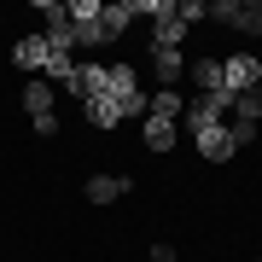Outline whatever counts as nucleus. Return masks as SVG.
<instances>
[{
    "label": "nucleus",
    "mask_w": 262,
    "mask_h": 262,
    "mask_svg": "<svg viewBox=\"0 0 262 262\" xmlns=\"http://www.w3.org/2000/svg\"><path fill=\"white\" fill-rule=\"evenodd\" d=\"M256 140V122H233V146H251Z\"/></svg>",
    "instance_id": "obj_19"
},
{
    "label": "nucleus",
    "mask_w": 262,
    "mask_h": 262,
    "mask_svg": "<svg viewBox=\"0 0 262 262\" xmlns=\"http://www.w3.org/2000/svg\"><path fill=\"white\" fill-rule=\"evenodd\" d=\"M122 192H128V175H94L88 181V198H94V204H117Z\"/></svg>",
    "instance_id": "obj_8"
},
{
    "label": "nucleus",
    "mask_w": 262,
    "mask_h": 262,
    "mask_svg": "<svg viewBox=\"0 0 262 262\" xmlns=\"http://www.w3.org/2000/svg\"><path fill=\"white\" fill-rule=\"evenodd\" d=\"M24 105H29V117H47V111H53V88L35 76V82L24 88Z\"/></svg>",
    "instance_id": "obj_13"
},
{
    "label": "nucleus",
    "mask_w": 262,
    "mask_h": 262,
    "mask_svg": "<svg viewBox=\"0 0 262 262\" xmlns=\"http://www.w3.org/2000/svg\"><path fill=\"white\" fill-rule=\"evenodd\" d=\"M192 140H198V151H204V158L210 163H227V158H233V122H215V128H204V134H192Z\"/></svg>",
    "instance_id": "obj_5"
},
{
    "label": "nucleus",
    "mask_w": 262,
    "mask_h": 262,
    "mask_svg": "<svg viewBox=\"0 0 262 262\" xmlns=\"http://www.w3.org/2000/svg\"><path fill=\"white\" fill-rule=\"evenodd\" d=\"M70 29H76V47H105V41H111L99 0H76V6H70Z\"/></svg>",
    "instance_id": "obj_2"
},
{
    "label": "nucleus",
    "mask_w": 262,
    "mask_h": 262,
    "mask_svg": "<svg viewBox=\"0 0 262 262\" xmlns=\"http://www.w3.org/2000/svg\"><path fill=\"white\" fill-rule=\"evenodd\" d=\"M111 105H117L122 117H146V94H140V88H134V94H122V99H111Z\"/></svg>",
    "instance_id": "obj_18"
},
{
    "label": "nucleus",
    "mask_w": 262,
    "mask_h": 262,
    "mask_svg": "<svg viewBox=\"0 0 262 262\" xmlns=\"http://www.w3.org/2000/svg\"><path fill=\"white\" fill-rule=\"evenodd\" d=\"M227 111H233V94L215 88V94H198L181 117H187V134H204V128H215V122H227Z\"/></svg>",
    "instance_id": "obj_1"
},
{
    "label": "nucleus",
    "mask_w": 262,
    "mask_h": 262,
    "mask_svg": "<svg viewBox=\"0 0 262 262\" xmlns=\"http://www.w3.org/2000/svg\"><path fill=\"white\" fill-rule=\"evenodd\" d=\"M128 18H134V0H117V6H105V29H111V41L128 29Z\"/></svg>",
    "instance_id": "obj_15"
},
{
    "label": "nucleus",
    "mask_w": 262,
    "mask_h": 262,
    "mask_svg": "<svg viewBox=\"0 0 262 262\" xmlns=\"http://www.w3.org/2000/svg\"><path fill=\"white\" fill-rule=\"evenodd\" d=\"M181 35H187L181 12H169V18H158V24H151V47H181Z\"/></svg>",
    "instance_id": "obj_10"
},
{
    "label": "nucleus",
    "mask_w": 262,
    "mask_h": 262,
    "mask_svg": "<svg viewBox=\"0 0 262 262\" xmlns=\"http://www.w3.org/2000/svg\"><path fill=\"white\" fill-rule=\"evenodd\" d=\"M47 53H53V47H47V35H24L18 47H12V58H18L24 70H47Z\"/></svg>",
    "instance_id": "obj_7"
},
{
    "label": "nucleus",
    "mask_w": 262,
    "mask_h": 262,
    "mask_svg": "<svg viewBox=\"0 0 262 262\" xmlns=\"http://www.w3.org/2000/svg\"><path fill=\"white\" fill-rule=\"evenodd\" d=\"M222 88L227 94H251V88H262V58H251V53H233V58H222Z\"/></svg>",
    "instance_id": "obj_4"
},
{
    "label": "nucleus",
    "mask_w": 262,
    "mask_h": 262,
    "mask_svg": "<svg viewBox=\"0 0 262 262\" xmlns=\"http://www.w3.org/2000/svg\"><path fill=\"white\" fill-rule=\"evenodd\" d=\"M151 262H175V251L169 245H151Z\"/></svg>",
    "instance_id": "obj_21"
},
{
    "label": "nucleus",
    "mask_w": 262,
    "mask_h": 262,
    "mask_svg": "<svg viewBox=\"0 0 262 262\" xmlns=\"http://www.w3.org/2000/svg\"><path fill=\"white\" fill-rule=\"evenodd\" d=\"M88 122H94V128H117V122H122V111H117L111 99H88Z\"/></svg>",
    "instance_id": "obj_14"
},
{
    "label": "nucleus",
    "mask_w": 262,
    "mask_h": 262,
    "mask_svg": "<svg viewBox=\"0 0 262 262\" xmlns=\"http://www.w3.org/2000/svg\"><path fill=\"white\" fill-rule=\"evenodd\" d=\"M47 76L70 88V76H76V58H70V53H47Z\"/></svg>",
    "instance_id": "obj_17"
},
{
    "label": "nucleus",
    "mask_w": 262,
    "mask_h": 262,
    "mask_svg": "<svg viewBox=\"0 0 262 262\" xmlns=\"http://www.w3.org/2000/svg\"><path fill=\"white\" fill-rule=\"evenodd\" d=\"M35 122V134H58V111H47V117H29Z\"/></svg>",
    "instance_id": "obj_20"
},
{
    "label": "nucleus",
    "mask_w": 262,
    "mask_h": 262,
    "mask_svg": "<svg viewBox=\"0 0 262 262\" xmlns=\"http://www.w3.org/2000/svg\"><path fill=\"white\" fill-rule=\"evenodd\" d=\"M204 18H222L245 35H262V0H215V6H204Z\"/></svg>",
    "instance_id": "obj_3"
},
{
    "label": "nucleus",
    "mask_w": 262,
    "mask_h": 262,
    "mask_svg": "<svg viewBox=\"0 0 262 262\" xmlns=\"http://www.w3.org/2000/svg\"><path fill=\"white\" fill-rule=\"evenodd\" d=\"M181 111H187V105H181V94H175V88H163V94H151V99H146V117L181 122Z\"/></svg>",
    "instance_id": "obj_9"
},
{
    "label": "nucleus",
    "mask_w": 262,
    "mask_h": 262,
    "mask_svg": "<svg viewBox=\"0 0 262 262\" xmlns=\"http://www.w3.org/2000/svg\"><path fill=\"white\" fill-rule=\"evenodd\" d=\"M175 134H181L175 122H163V117H146V146H151V151H169V146H175Z\"/></svg>",
    "instance_id": "obj_12"
},
{
    "label": "nucleus",
    "mask_w": 262,
    "mask_h": 262,
    "mask_svg": "<svg viewBox=\"0 0 262 262\" xmlns=\"http://www.w3.org/2000/svg\"><path fill=\"white\" fill-rule=\"evenodd\" d=\"M256 262H262V256H256Z\"/></svg>",
    "instance_id": "obj_22"
},
{
    "label": "nucleus",
    "mask_w": 262,
    "mask_h": 262,
    "mask_svg": "<svg viewBox=\"0 0 262 262\" xmlns=\"http://www.w3.org/2000/svg\"><path fill=\"white\" fill-rule=\"evenodd\" d=\"M187 76L198 82V94H215L222 88V58H198V64H187Z\"/></svg>",
    "instance_id": "obj_11"
},
{
    "label": "nucleus",
    "mask_w": 262,
    "mask_h": 262,
    "mask_svg": "<svg viewBox=\"0 0 262 262\" xmlns=\"http://www.w3.org/2000/svg\"><path fill=\"white\" fill-rule=\"evenodd\" d=\"M151 70H158L163 88H175L181 76H187V58H181V47H151Z\"/></svg>",
    "instance_id": "obj_6"
},
{
    "label": "nucleus",
    "mask_w": 262,
    "mask_h": 262,
    "mask_svg": "<svg viewBox=\"0 0 262 262\" xmlns=\"http://www.w3.org/2000/svg\"><path fill=\"white\" fill-rule=\"evenodd\" d=\"M233 111H239V122H262V88L239 94V99H233Z\"/></svg>",
    "instance_id": "obj_16"
}]
</instances>
